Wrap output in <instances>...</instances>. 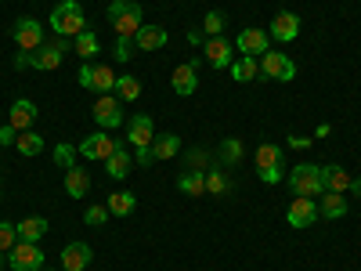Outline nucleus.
Wrapping results in <instances>:
<instances>
[{
    "mask_svg": "<svg viewBox=\"0 0 361 271\" xmlns=\"http://www.w3.org/2000/svg\"><path fill=\"white\" fill-rule=\"evenodd\" d=\"M58 257H62V271H87L90 260H94V253H90L87 243H69Z\"/></svg>",
    "mask_w": 361,
    "mask_h": 271,
    "instance_id": "nucleus-18",
    "label": "nucleus"
},
{
    "mask_svg": "<svg viewBox=\"0 0 361 271\" xmlns=\"http://www.w3.org/2000/svg\"><path fill=\"white\" fill-rule=\"evenodd\" d=\"M260 73L267 80L289 83V80H296V62H293L286 51H267V54H260Z\"/></svg>",
    "mask_w": 361,
    "mask_h": 271,
    "instance_id": "nucleus-5",
    "label": "nucleus"
},
{
    "mask_svg": "<svg viewBox=\"0 0 361 271\" xmlns=\"http://www.w3.org/2000/svg\"><path fill=\"white\" fill-rule=\"evenodd\" d=\"M90 112H94V124L102 131H116L119 124H123V102H119L116 95H102Z\"/></svg>",
    "mask_w": 361,
    "mask_h": 271,
    "instance_id": "nucleus-9",
    "label": "nucleus"
},
{
    "mask_svg": "<svg viewBox=\"0 0 361 271\" xmlns=\"http://www.w3.org/2000/svg\"><path fill=\"white\" fill-rule=\"evenodd\" d=\"M109 217H112V214H109V206H102V203H94V206H87V210H83V221H87L90 228H102Z\"/></svg>",
    "mask_w": 361,
    "mask_h": 271,
    "instance_id": "nucleus-38",
    "label": "nucleus"
},
{
    "mask_svg": "<svg viewBox=\"0 0 361 271\" xmlns=\"http://www.w3.org/2000/svg\"><path fill=\"white\" fill-rule=\"evenodd\" d=\"M289 148H311V138H300V134H289Z\"/></svg>",
    "mask_w": 361,
    "mask_h": 271,
    "instance_id": "nucleus-45",
    "label": "nucleus"
},
{
    "mask_svg": "<svg viewBox=\"0 0 361 271\" xmlns=\"http://www.w3.org/2000/svg\"><path fill=\"white\" fill-rule=\"evenodd\" d=\"M188 44H195V47H202V44H206V37H202V29H192V33H188Z\"/></svg>",
    "mask_w": 361,
    "mask_h": 271,
    "instance_id": "nucleus-46",
    "label": "nucleus"
},
{
    "mask_svg": "<svg viewBox=\"0 0 361 271\" xmlns=\"http://www.w3.org/2000/svg\"><path fill=\"white\" fill-rule=\"evenodd\" d=\"M134 47H137V51H159V47H166V29L145 22V25L137 29V37H134Z\"/></svg>",
    "mask_w": 361,
    "mask_h": 271,
    "instance_id": "nucleus-19",
    "label": "nucleus"
},
{
    "mask_svg": "<svg viewBox=\"0 0 361 271\" xmlns=\"http://www.w3.org/2000/svg\"><path fill=\"white\" fill-rule=\"evenodd\" d=\"M318 217H322L318 199H307V195H296L293 206L286 210V221H289L293 228H311V224H318Z\"/></svg>",
    "mask_w": 361,
    "mask_h": 271,
    "instance_id": "nucleus-10",
    "label": "nucleus"
},
{
    "mask_svg": "<svg viewBox=\"0 0 361 271\" xmlns=\"http://www.w3.org/2000/svg\"><path fill=\"white\" fill-rule=\"evenodd\" d=\"M350 192H354V195H361V177H350Z\"/></svg>",
    "mask_w": 361,
    "mask_h": 271,
    "instance_id": "nucleus-48",
    "label": "nucleus"
},
{
    "mask_svg": "<svg viewBox=\"0 0 361 271\" xmlns=\"http://www.w3.org/2000/svg\"><path fill=\"white\" fill-rule=\"evenodd\" d=\"M33 66V51H18L15 54V69H29Z\"/></svg>",
    "mask_w": 361,
    "mask_h": 271,
    "instance_id": "nucleus-44",
    "label": "nucleus"
},
{
    "mask_svg": "<svg viewBox=\"0 0 361 271\" xmlns=\"http://www.w3.org/2000/svg\"><path fill=\"white\" fill-rule=\"evenodd\" d=\"M73 51L83 58V62H90V58H94V54L102 51V40H98V33H94V29H83V33L73 40Z\"/></svg>",
    "mask_w": 361,
    "mask_h": 271,
    "instance_id": "nucleus-27",
    "label": "nucleus"
},
{
    "mask_svg": "<svg viewBox=\"0 0 361 271\" xmlns=\"http://www.w3.org/2000/svg\"><path fill=\"white\" fill-rule=\"evenodd\" d=\"M112 54H116V62H130V58L137 54V47H134V40H127V37H116V44H112Z\"/></svg>",
    "mask_w": 361,
    "mask_h": 271,
    "instance_id": "nucleus-39",
    "label": "nucleus"
},
{
    "mask_svg": "<svg viewBox=\"0 0 361 271\" xmlns=\"http://www.w3.org/2000/svg\"><path fill=\"white\" fill-rule=\"evenodd\" d=\"M177 188L185 192V195H192V199L206 195V170H185V174L177 177Z\"/></svg>",
    "mask_w": 361,
    "mask_h": 271,
    "instance_id": "nucleus-25",
    "label": "nucleus"
},
{
    "mask_svg": "<svg viewBox=\"0 0 361 271\" xmlns=\"http://www.w3.org/2000/svg\"><path fill=\"white\" fill-rule=\"evenodd\" d=\"M15 141H18V131H15L11 124H4V127H0V145L8 148V145H15Z\"/></svg>",
    "mask_w": 361,
    "mask_h": 271,
    "instance_id": "nucleus-42",
    "label": "nucleus"
},
{
    "mask_svg": "<svg viewBox=\"0 0 361 271\" xmlns=\"http://www.w3.org/2000/svg\"><path fill=\"white\" fill-rule=\"evenodd\" d=\"M202 54H206V62L214 66V69H228L235 62V44L228 37H209L202 44Z\"/></svg>",
    "mask_w": 361,
    "mask_h": 271,
    "instance_id": "nucleus-13",
    "label": "nucleus"
},
{
    "mask_svg": "<svg viewBox=\"0 0 361 271\" xmlns=\"http://www.w3.org/2000/svg\"><path fill=\"white\" fill-rule=\"evenodd\" d=\"M322 185H325V192H350V174L336 163H325L322 167Z\"/></svg>",
    "mask_w": 361,
    "mask_h": 271,
    "instance_id": "nucleus-22",
    "label": "nucleus"
},
{
    "mask_svg": "<svg viewBox=\"0 0 361 271\" xmlns=\"http://www.w3.org/2000/svg\"><path fill=\"white\" fill-rule=\"evenodd\" d=\"M44 271H47V267H44Z\"/></svg>",
    "mask_w": 361,
    "mask_h": 271,
    "instance_id": "nucleus-51",
    "label": "nucleus"
},
{
    "mask_svg": "<svg viewBox=\"0 0 361 271\" xmlns=\"http://www.w3.org/2000/svg\"><path fill=\"white\" fill-rule=\"evenodd\" d=\"M318 210L325 221H340V217H347V195L343 192H322Z\"/></svg>",
    "mask_w": 361,
    "mask_h": 271,
    "instance_id": "nucleus-20",
    "label": "nucleus"
},
{
    "mask_svg": "<svg viewBox=\"0 0 361 271\" xmlns=\"http://www.w3.org/2000/svg\"><path fill=\"white\" fill-rule=\"evenodd\" d=\"M80 87L83 90H94V95H109V90H116V73L109 66H90L83 62L80 66Z\"/></svg>",
    "mask_w": 361,
    "mask_h": 271,
    "instance_id": "nucleus-8",
    "label": "nucleus"
},
{
    "mask_svg": "<svg viewBox=\"0 0 361 271\" xmlns=\"http://www.w3.org/2000/svg\"><path fill=\"white\" fill-rule=\"evenodd\" d=\"M141 167H152V159H156V152H152V145H145V148H137V156H134Z\"/></svg>",
    "mask_w": 361,
    "mask_h": 271,
    "instance_id": "nucleus-43",
    "label": "nucleus"
},
{
    "mask_svg": "<svg viewBox=\"0 0 361 271\" xmlns=\"http://www.w3.org/2000/svg\"><path fill=\"white\" fill-rule=\"evenodd\" d=\"M11 40H15L18 51H37L44 44V25L33 15H18L15 25H11Z\"/></svg>",
    "mask_w": 361,
    "mask_h": 271,
    "instance_id": "nucleus-4",
    "label": "nucleus"
},
{
    "mask_svg": "<svg viewBox=\"0 0 361 271\" xmlns=\"http://www.w3.org/2000/svg\"><path fill=\"white\" fill-rule=\"evenodd\" d=\"M224 11H206V18H202V37L209 40V37H221L224 33Z\"/></svg>",
    "mask_w": 361,
    "mask_h": 271,
    "instance_id": "nucleus-34",
    "label": "nucleus"
},
{
    "mask_svg": "<svg viewBox=\"0 0 361 271\" xmlns=\"http://www.w3.org/2000/svg\"><path fill=\"white\" fill-rule=\"evenodd\" d=\"M54 163L62 167V170L76 167V145H69V141H62V145H54Z\"/></svg>",
    "mask_w": 361,
    "mask_h": 271,
    "instance_id": "nucleus-36",
    "label": "nucleus"
},
{
    "mask_svg": "<svg viewBox=\"0 0 361 271\" xmlns=\"http://www.w3.org/2000/svg\"><path fill=\"white\" fill-rule=\"evenodd\" d=\"M37 105L29 102V98H15L11 102V109H8V124L22 134V131H33V124H37Z\"/></svg>",
    "mask_w": 361,
    "mask_h": 271,
    "instance_id": "nucleus-15",
    "label": "nucleus"
},
{
    "mask_svg": "<svg viewBox=\"0 0 361 271\" xmlns=\"http://www.w3.org/2000/svg\"><path fill=\"white\" fill-rule=\"evenodd\" d=\"M206 167V152H202V148H192V152H188V170H202Z\"/></svg>",
    "mask_w": 361,
    "mask_h": 271,
    "instance_id": "nucleus-41",
    "label": "nucleus"
},
{
    "mask_svg": "<svg viewBox=\"0 0 361 271\" xmlns=\"http://www.w3.org/2000/svg\"><path fill=\"white\" fill-rule=\"evenodd\" d=\"M105 206H109V214H112V217H130V214H134V206H137V195L127 192V188H123V192H112V195L105 199Z\"/></svg>",
    "mask_w": 361,
    "mask_h": 271,
    "instance_id": "nucleus-24",
    "label": "nucleus"
},
{
    "mask_svg": "<svg viewBox=\"0 0 361 271\" xmlns=\"http://www.w3.org/2000/svg\"><path fill=\"white\" fill-rule=\"evenodd\" d=\"M44 235H47V221H44V217H25V221H18V239H22V243H40Z\"/></svg>",
    "mask_w": 361,
    "mask_h": 271,
    "instance_id": "nucleus-29",
    "label": "nucleus"
},
{
    "mask_svg": "<svg viewBox=\"0 0 361 271\" xmlns=\"http://www.w3.org/2000/svg\"><path fill=\"white\" fill-rule=\"evenodd\" d=\"M329 131H333V127H329V124H318V131H314V138H329Z\"/></svg>",
    "mask_w": 361,
    "mask_h": 271,
    "instance_id": "nucleus-47",
    "label": "nucleus"
},
{
    "mask_svg": "<svg viewBox=\"0 0 361 271\" xmlns=\"http://www.w3.org/2000/svg\"><path fill=\"white\" fill-rule=\"evenodd\" d=\"M8 264V253H0V267H4Z\"/></svg>",
    "mask_w": 361,
    "mask_h": 271,
    "instance_id": "nucleus-49",
    "label": "nucleus"
},
{
    "mask_svg": "<svg viewBox=\"0 0 361 271\" xmlns=\"http://www.w3.org/2000/svg\"><path fill=\"white\" fill-rule=\"evenodd\" d=\"M235 47L243 51V54H250V58H260V54H267V33H264V29H257V25H246L243 33H238Z\"/></svg>",
    "mask_w": 361,
    "mask_h": 271,
    "instance_id": "nucleus-17",
    "label": "nucleus"
},
{
    "mask_svg": "<svg viewBox=\"0 0 361 271\" xmlns=\"http://www.w3.org/2000/svg\"><path fill=\"white\" fill-rule=\"evenodd\" d=\"M257 167H282V148L264 141V145L257 148Z\"/></svg>",
    "mask_w": 361,
    "mask_h": 271,
    "instance_id": "nucleus-35",
    "label": "nucleus"
},
{
    "mask_svg": "<svg viewBox=\"0 0 361 271\" xmlns=\"http://www.w3.org/2000/svg\"><path fill=\"white\" fill-rule=\"evenodd\" d=\"M152 152H156V159H173L180 152V138L177 134H156Z\"/></svg>",
    "mask_w": 361,
    "mask_h": 271,
    "instance_id": "nucleus-32",
    "label": "nucleus"
},
{
    "mask_svg": "<svg viewBox=\"0 0 361 271\" xmlns=\"http://www.w3.org/2000/svg\"><path fill=\"white\" fill-rule=\"evenodd\" d=\"M66 51H69V40H66V37L44 40V44L33 51V69H40V73L58 69V66H62V58H66Z\"/></svg>",
    "mask_w": 361,
    "mask_h": 271,
    "instance_id": "nucleus-7",
    "label": "nucleus"
},
{
    "mask_svg": "<svg viewBox=\"0 0 361 271\" xmlns=\"http://www.w3.org/2000/svg\"><path fill=\"white\" fill-rule=\"evenodd\" d=\"M119 148V141L109 134V131H98V134H90V138H83L80 145H76V152L80 156H87V159H109L112 152Z\"/></svg>",
    "mask_w": 361,
    "mask_h": 271,
    "instance_id": "nucleus-11",
    "label": "nucleus"
},
{
    "mask_svg": "<svg viewBox=\"0 0 361 271\" xmlns=\"http://www.w3.org/2000/svg\"><path fill=\"white\" fill-rule=\"evenodd\" d=\"M170 87H173V95L180 98H188L195 95V87H199V58H188V62H180L170 76Z\"/></svg>",
    "mask_w": 361,
    "mask_h": 271,
    "instance_id": "nucleus-12",
    "label": "nucleus"
},
{
    "mask_svg": "<svg viewBox=\"0 0 361 271\" xmlns=\"http://www.w3.org/2000/svg\"><path fill=\"white\" fill-rule=\"evenodd\" d=\"M130 170H134V156L127 152V148H123V145H119V148H116V152H112V156L105 159V174H109L112 181H123V177H127Z\"/></svg>",
    "mask_w": 361,
    "mask_h": 271,
    "instance_id": "nucleus-21",
    "label": "nucleus"
},
{
    "mask_svg": "<svg viewBox=\"0 0 361 271\" xmlns=\"http://www.w3.org/2000/svg\"><path fill=\"white\" fill-rule=\"evenodd\" d=\"M18 243V224L0 221V253H11V246Z\"/></svg>",
    "mask_w": 361,
    "mask_h": 271,
    "instance_id": "nucleus-37",
    "label": "nucleus"
},
{
    "mask_svg": "<svg viewBox=\"0 0 361 271\" xmlns=\"http://www.w3.org/2000/svg\"><path fill=\"white\" fill-rule=\"evenodd\" d=\"M271 40H279V44H293L300 37V15L296 11H279L275 18H271Z\"/></svg>",
    "mask_w": 361,
    "mask_h": 271,
    "instance_id": "nucleus-14",
    "label": "nucleus"
},
{
    "mask_svg": "<svg viewBox=\"0 0 361 271\" xmlns=\"http://www.w3.org/2000/svg\"><path fill=\"white\" fill-rule=\"evenodd\" d=\"M0 195H4V192H0Z\"/></svg>",
    "mask_w": 361,
    "mask_h": 271,
    "instance_id": "nucleus-50",
    "label": "nucleus"
},
{
    "mask_svg": "<svg viewBox=\"0 0 361 271\" xmlns=\"http://www.w3.org/2000/svg\"><path fill=\"white\" fill-rule=\"evenodd\" d=\"M206 192L209 195H228L231 192V177L224 174V167H209L206 170Z\"/></svg>",
    "mask_w": 361,
    "mask_h": 271,
    "instance_id": "nucleus-30",
    "label": "nucleus"
},
{
    "mask_svg": "<svg viewBox=\"0 0 361 271\" xmlns=\"http://www.w3.org/2000/svg\"><path fill=\"white\" fill-rule=\"evenodd\" d=\"M8 267L11 271H44V253H40V243H18L11 246L8 253Z\"/></svg>",
    "mask_w": 361,
    "mask_h": 271,
    "instance_id": "nucleus-6",
    "label": "nucleus"
},
{
    "mask_svg": "<svg viewBox=\"0 0 361 271\" xmlns=\"http://www.w3.org/2000/svg\"><path fill=\"white\" fill-rule=\"evenodd\" d=\"M286 177H289L293 195H307V199H314V195L325 192V185H322V167H318V163H296Z\"/></svg>",
    "mask_w": 361,
    "mask_h": 271,
    "instance_id": "nucleus-3",
    "label": "nucleus"
},
{
    "mask_svg": "<svg viewBox=\"0 0 361 271\" xmlns=\"http://www.w3.org/2000/svg\"><path fill=\"white\" fill-rule=\"evenodd\" d=\"M51 29H54V37H66V40H76L83 29H87V18H83V8H80V0H62V4H54L51 11Z\"/></svg>",
    "mask_w": 361,
    "mask_h": 271,
    "instance_id": "nucleus-1",
    "label": "nucleus"
},
{
    "mask_svg": "<svg viewBox=\"0 0 361 271\" xmlns=\"http://www.w3.org/2000/svg\"><path fill=\"white\" fill-rule=\"evenodd\" d=\"M90 192V174L83 167H69L66 170V195L69 199H83Z\"/></svg>",
    "mask_w": 361,
    "mask_h": 271,
    "instance_id": "nucleus-23",
    "label": "nucleus"
},
{
    "mask_svg": "<svg viewBox=\"0 0 361 271\" xmlns=\"http://www.w3.org/2000/svg\"><path fill=\"white\" fill-rule=\"evenodd\" d=\"M15 148H18L22 156H40V152H44V138H40L37 131H22L18 141H15Z\"/></svg>",
    "mask_w": 361,
    "mask_h": 271,
    "instance_id": "nucleus-33",
    "label": "nucleus"
},
{
    "mask_svg": "<svg viewBox=\"0 0 361 271\" xmlns=\"http://www.w3.org/2000/svg\"><path fill=\"white\" fill-rule=\"evenodd\" d=\"M243 152H246V148H243L238 138H224L221 148H217V159H221V167H235L238 159H243Z\"/></svg>",
    "mask_w": 361,
    "mask_h": 271,
    "instance_id": "nucleus-31",
    "label": "nucleus"
},
{
    "mask_svg": "<svg viewBox=\"0 0 361 271\" xmlns=\"http://www.w3.org/2000/svg\"><path fill=\"white\" fill-rule=\"evenodd\" d=\"M231 69V76L238 80V83H250V80H257V73H260V62L257 58H250V54H238L235 62L228 66Z\"/></svg>",
    "mask_w": 361,
    "mask_h": 271,
    "instance_id": "nucleus-26",
    "label": "nucleus"
},
{
    "mask_svg": "<svg viewBox=\"0 0 361 271\" xmlns=\"http://www.w3.org/2000/svg\"><path fill=\"white\" fill-rule=\"evenodd\" d=\"M127 141H130L134 148L152 145V141H156V131H152V116L134 112V116H130V124H127Z\"/></svg>",
    "mask_w": 361,
    "mask_h": 271,
    "instance_id": "nucleus-16",
    "label": "nucleus"
},
{
    "mask_svg": "<svg viewBox=\"0 0 361 271\" xmlns=\"http://www.w3.org/2000/svg\"><path fill=\"white\" fill-rule=\"evenodd\" d=\"M112 95H116L119 102H137V98H141V80L130 76V73L116 76V90H112Z\"/></svg>",
    "mask_w": 361,
    "mask_h": 271,
    "instance_id": "nucleus-28",
    "label": "nucleus"
},
{
    "mask_svg": "<svg viewBox=\"0 0 361 271\" xmlns=\"http://www.w3.org/2000/svg\"><path fill=\"white\" fill-rule=\"evenodd\" d=\"M257 177L264 181V185H279V181H282V167H257Z\"/></svg>",
    "mask_w": 361,
    "mask_h": 271,
    "instance_id": "nucleus-40",
    "label": "nucleus"
},
{
    "mask_svg": "<svg viewBox=\"0 0 361 271\" xmlns=\"http://www.w3.org/2000/svg\"><path fill=\"white\" fill-rule=\"evenodd\" d=\"M109 22L116 29V37L134 40L137 29L145 25V11H141L137 0H112V4H109Z\"/></svg>",
    "mask_w": 361,
    "mask_h": 271,
    "instance_id": "nucleus-2",
    "label": "nucleus"
}]
</instances>
